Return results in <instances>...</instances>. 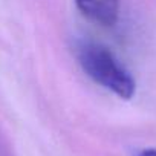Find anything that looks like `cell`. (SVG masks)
I'll list each match as a JSON object with an SVG mask.
<instances>
[{
	"label": "cell",
	"instance_id": "1",
	"mask_svg": "<svg viewBox=\"0 0 156 156\" xmlns=\"http://www.w3.org/2000/svg\"><path fill=\"white\" fill-rule=\"evenodd\" d=\"M76 58L84 72L104 89L122 100H130L135 95L133 76L106 46L95 41H81L76 46Z\"/></svg>",
	"mask_w": 156,
	"mask_h": 156
},
{
	"label": "cell",
	"instance_id": "2",
	"mask_svg": "<svg viewBox=\"0 0 156 156\" xmlns=\"http://www.w3.org/2000/svg\"><path fill=\"white\" fill-rule=\"evenodd\" d=\"M121 0H75V6L87 20L110 28L119 17Z\"/></svg>",
	"mask_w": 156,
	"mask_h": 156
},
{
	"label": "cell",
	"instance_id": "3",
	"mask_svg": "<svg viewBox=\"0 0 156 156\" xmlns=\"http://www.w3.org/2000/svg\"><path fill=\"white\" fill-rule=\"evenodd\" d=\"M139 156H156V148H147L139 153Z\"/></svg>",
	"mask_w": 156,
	"mask_h": 156
}]
</instances>
